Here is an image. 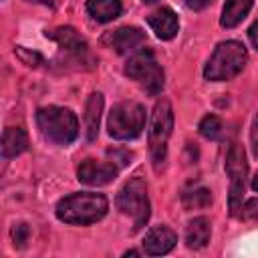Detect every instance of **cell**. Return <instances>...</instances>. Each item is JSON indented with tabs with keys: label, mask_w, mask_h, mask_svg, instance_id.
<instances>
[{
	"label": "cell",
	"mask_w": 258,
	"mask_h": 258,
	"mask_svg": "<svg viewBox=\"0 0 258 258\" xmlns=\"http://www.w3.org/2000/svg\"><path fill=\"white\" fill-rule=\"evenodd\" d=\"M107 210H109V204L103 194L79 191L62 198L56 204V218L64 224L89 226L93 222H99L107 214Z\"/></svg>",
	"instance_id": "1"
},
{
	"label": "cell",
	"mask_w": 258,
	"mask_h": 258,
	"mask_svg": "<svg viewBox=\"0 0 258 258\" xmlns=\"http://www.w3.org/2000/svg\"><path fill=\"white\" fill-rule=\"evenodd\" d=\"M246 58H248V54H246V46L242 42H238V40L220 42L204 69V77L214 83L230 81L242 73Z\"/></svg>",
	"instance_id": "2"
},
{
	"label": "cell",
	"mask_w": 258,
	"mask_h": 258,
	"mask_svg": "<svg viewBox=\"0 0 258 258\" xmlns=\"http://www.w3.org/2000/svg\"><path fill=\"white\" fill-rule=\"evenodd\" d=\"M36 123L44 139L56 145H69L79 135V121L71 109L42 107L36 111Z\"/></svg>",
	"instance_id": "3"
},
{
	"label": "cell",
	"mask_w": 258,
	"mask_h": 258,
	"mask_svg": "<svg viewBox=\"0 0 258 258\" xmlns=\"http://www.w3.org/2000/svg\"><path fill=\"white\" fill-rule=\"evenodd\" d=\"M145 127V109L135 101L117 103L107 119V131L113 139H135Z\"/></svg>",
	"instance_id": "4"
},
{
	"label": "cell",
	"mask_w": 258,
	"mask_h": 258,
	"mask_svg": "<svg viewBox=\"0 0 258 258\" xmlns=\"http://www.w3.org/2000/svg\"><path fill=\"white\" fill-rule=\"evenodd\" d=\"M125 75L137 81L151 95H157L163 89V71L151 48L135 50L125 64Z\"/></svg>",
	"instance_id": "5"
},
{
	"label": "cell",
	"mask_w": 258,
	"mask_h": 258,
	"mask_svg": "<svg viewBox=\"0 0 258 258\" xmlns=\"http://www.w3.org/2000/svg\"><path fill=\"white\" fill-rule=\"evenodd\" d=\"M173 129V109L167 99H161L155 103L153 115H151V125H149V149L155 167L165 161L167 153V139Z\"/></svg>",
	"instance_id": "6"
},
{
	"label": "cell",
	"mask_w": 258,
	"mask_h": 258,
	"mask_svg": "<svg viewBox=\"0 0 258 258\" xmlns=\"http://www.w3.org/2000/svg\"><path fill=\"white\" fill-rule=\"evenodd\" d=\"M117 208L133 218V230H139L149 220V198H147V185L143 179L133 177L129 179L117 194Z\"/></svg>",
	"instance_id": "7"
},
{
	"label": "cell",
	"mask_w": 258,
	"mask_h": 258,
	"mask_svg": "<svg viewBox=\"0 0 258 258\" xmlns=\"http://www.w3.org/2000/svg\"><path fill=\"white\" fill-rule=\"evenodd\" d=\"M226 171L230 175V214L238 216L242 210V198H244V187H246V173H248V163L242 145L232 143L228 153H226Z\"/></svg>",
	"instance_id": "8"
},
{
	"label": "cell",
	"mask_w": 258,
	"mask_h": 258,
	"mask_svg": "<svg viewBox=\"0 0 258 258\" xmlns=\"http://www.w3.org/2000/svg\"><path fill=\"white\" fill-rule=\"evenodd\" d=\"M48 38L56 40L58 46L64 50V54L69 56V60L77 67H83V69H95L97 64V58L93 56L89 44L79 36V32L71 26H60L52 32H46Z\"/></svg>",
	"instance_id": "9"
},
{
	"label": "cell",
	"mask_w": 258,
	"mask_h": 258,
	"mask_svg": "<svg viewBox=\"0 0 258 258\" xmlns=\"http://www.w3.org/2000/svg\"><path fill=\"white\" fill-rule=\"evenodd\" d=\"M117 171H119V167L113 161L101 163V161L85 159L77 169V177L81 183H87V185H105L115 179Z\"/></svg>",
	"instance_id": "10"
},
{
	"label": "cell",
	"mask_w": 258,
	"mask_h": 258,
	"mask_svg": "<svg viewBox=\"0 0 258 258\" xmlns=\"http://www.w3.org/2000/svg\"><path fill=\"white\" fill-rule=\"evenodd\" d=\"M143 40H145V32H141L135 26H121L107 36L109 46L119 54H129V52L139 50Z\"/></svg>",
	"instance_id": "11"
},
{
	"label": "cell",
	"mask_w": 258,
	"mask_h": 258,
	"mask_svg": "<svg viewBox=\"0 0 258 258\" xmlns=\"http://www.w3.org/2000/svg\"><path fill=\"white\" fill-rule=\"evenodd\" d=\"M177 242V236L167 226H155L151 228L143 238V250L149 256H161L167 254Z\"/></svg>",
	"instance_id": "12"
},
{
	"label": "cell",
	"mask_w": 258,
	"mask_h": 258,
	"mask_svg": "<svg viewBox=\"0 0 258 258\" xmlns=\"http://www.w3.org/2000/svg\"><path fill=\"white\" fill-rule=\"evenodd\" d=\"M147 22H149V26L153 28V32L157 34V38H161V40L173 38V36L177 34V28H179L177 14H175L171 8H167V6H163V8L155 10V12H151V14L147 16Z\"/></svg>",
	"instance_id": "13"
},
{
	"label": "cell",
	"mask_w": 258,
	"mask_h": 258,
	"mask_svg": "<svg viewBox=\"0 0 258 258\" xmlns=\"http://www.w3.org/2000/svg\"><path fill=\"white\" fill-rule=\"evenodd\" d=\"M212 224L208 218H194L185 228V244L191 250H200L210 242Z\"/></svg>",
	"instance_id": "14"
},
{
	"label": "cell",
	"mask_w": 258,
	"mask_h": 258,
	"mask_svg": "<svg viewBox=\"0 0 258 258\" xmlns=\"http://www.w3.org/2000/svg\"><path fill=\"white\" fill-rule=\"evenodd\" d=\"M101 113H103V95L101 93H91L87 107H85V131L87 139L95 141L99 135V123H101Z\"/></svg>",
	"instance_id": "15"
},
{
	"label": "cell",
	"mask_w": 258,
	"mask_h": 258,
	"mask_svg": "<svg viewBox=\"0 0 258 258\" xmlns=\"http://www.w3.org/2000/svg\"><path fill=\"white\" fill-rule=\"evenodd\" d=\"M28 147V135L22 127H6L2 135V155L16 157Z\"/></svg>",
	"instance_id": "16"
},
{
	"label": "cell",
	"mask_w": 258,
	"mask_h": 258,
	"mask_svg": "<svg viewBox=\"0 0 258 258\" xmlns=\"http://www.w3.org/2000/svg\"><path fill=\"white\" fill-rule=\"evenodd\" d=\"M252 8V0H226L224 8H222V16H220V24L224 28H234L238 26L250 12Z\"/></svg>",
	"instance_id": "17"
},
{
	"label": "cell",
	"mask_w": 258,
	"mask_h": 258,
	"mask_svg": "<svg viewBox=\"0 0 258 258\" xmlns=\"http://www.w3.org/2000/svg\"><path fill=\"white\" fill-rule=\"evenodd\" d=\"M87 12L97 22H111L121 14V0H87Z\"/></svg>",
	"instance_id": "18"
},
{
	"label": "cell",
	"mask_w": 258,
	"mask_h": 258,
	"mask_svg": "<svg viewBox=\"0 0 258 258\" xmlns=\"http://www.w3.org/2000/svg\"><path fill=\"white\" fill-rule=\"evenodd\" d=\"M181 202H183V206H185L187 210L208 208V206L212 204V194H210V189H206V187H198V189H191V191L183 194Z\"/></svg>",
	"instance_id": "19"
},
{
	"label": "cell",
	"mask_w": 258,
	"mask_h": 258,
	"mask_svg": "<svg viewBox=\"0 0 258 258\" xmlns=\"http://www.w3.org/2000/svg\"><path fill=\"white\" fill-rule=\"evenodd\" d=\"M222 131H224V125L216 115H206L202 119V123H200V133L206 139H220Z\"/></svg>",
	"instance_id": "20"
},
{
	"label": "cell",
	"mask_w": 258,
	"mask_h": 258,
	"mask_svg": "<svg viewBox=\"0 0 258 258\" xmlns=\"http://www.w3.org/2000/svg\"><path fill=\"white\" fill-rule=\"evenodd\" d=\"M30 238V228L26 224H14L12 226V242L16 248H24Z\"/></svg>",
	"instance_id": "21"
},
{
	"label": "cell",
	"mask_w": 258,
	"mask_h": 258,
	"mask_svg": "<svg viewBox=\"0 0 258 258\" xmlns=\"http://www.w3.org/2000/svg\"><path fill=\"white\" fill-rule=\"evenodd\" d=\"M238 216H240L242 220H246V222H256V220H258V198L248 200V202L242 206V210H240Z\"/></svg>",
	"instance_id": "22"
},
{
	"label": "cell",
	"mask_w": 258,
	"mask_h": 258,
	"mask_svg": "<svg viewBox=\"0 0 258 258\" xmlns=\"http://www.w3.org/2000/svg\"><path fill=\"white\" fill-rule=\"evenodd\" d=\"M107 155L111 157V161H113L117 167H123V165L131 163V153H129V151H123V149H109Z\"/></svg>",
	"instance_id": "23"
},
{
	"label": "cell",
	"mask_w": 258,
	"mask_h": 258,
	"mask_svg": "<svg viewBox=\"0 0 258 258\" xmlns=\"http://www.w3.org/2000/svg\"><path fill=\"white\" fill-rule=\"evenodd\" d=\"M250 141H252V151L258 157V115L252 121V129H250Z\"/></svg>",
	"instance_id": "24"
},
{
	"label": "cell",
	"mask_w": 258,
	"mask_h": 258,
	"mask_svg": "<svg viewBox=\"0 0 258 258\" xmlns=\"http://www.w3.org/2000/svg\"><path fill=\"white\" fill-rule=\"evenodd\" d=\"M212 0H185V6L191 10H204Z\"/></svg>",
	"instance_id": "25"
},
{
	"label": "cell",
	"mask_w": 258,
	"mask_h": 258,
	"mask_svg": "<svg viewBox=\"0 0 258 258\" xmlns=\"http://www.w3.org/2000/svg\"><path fill=\"white\" fill-rule=\"evenodd\" d=\"M248 36H250V42H252V44L258 48V20H256V22L250 26V30H248Z\"/></svg>",
	"instance_id": "26"
},
{
	"label": "cell",
	"mask_w": 258,
	"mask_h": 258,
	"mask_svg": "<svg viewBox=\"0 0 258 258\" xmlns=\"http://www.w3.org/2000/svg\"><path fill=\"white\" fill-rule=\"evenodd\" d=\"M252 189L254 191H258V173L254 175V179H252Z\"/></svg>",
	"instance_id": "27"
},
{
	"label": "cell",
	"mask_w": 258,
	"mask_h": 258,
	"mask_svg": "<svg viewBox=\"0 0 258 258\" xmlns=\"http://www.w3.org/2000/svg\"><path fill=\"white\" fill-rule=\"evenodd\" d=\"M28 2H40V4H48V2H52V0H28Z\"/></svg>",
	"instance_id": "28"
},
{
	"label": "cell",
	"mask_w": 258,
	"mask_h": 258,
	"mask_svg": "<svg viewBox=\"0 0 258 258\" xmlns=\"http://www.w3.org/2000/svg\"><path fill=\"white\" fill-rule=\"evenodd\" d=\"M143 2H147V4H151V2H155V0H143Z\"/></svg>",
	"instance_id": "29"
}]
</instances>
